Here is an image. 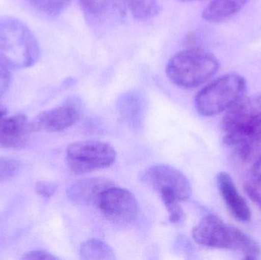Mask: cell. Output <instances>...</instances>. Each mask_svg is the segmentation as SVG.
I'll return each instance as SVG.
<instances>
[{"mask_svg":"<svg viewBox=\"0 0 261 260\" xmlns=\"http://www.w3.org/2000/svg\"><path fill=\"white\" fill-rule=\"evenodd\" d=\"M40 46L33 32L21 20L0 17V63L9 70H24L40 57Z\"/></svg>","mask_w":261,"mask_h":260,"instance_id":"6da1fadb","label":"cell"},{"mask_svg":"<svg viewBox=\"0 0 261 260\" xmlns=\"http://www.w3.org/2000/svg\"><path fill=\"white\" fill-rule=\"evenodd\" d=\"M219 68V61L214 55L200 49L189 48L178 52L170 58L166 73L177 86L192 89L213 77Z\"/></svg>","mask_w":261,"mask_h":260,"instance_id":"7a4b0ae2","label":"cell"},{"mask_svg":"<svg viewBox=\"0 0 261 260\" xmlns=\"http://www.w3.org/2000/svg\"><path fill=\"white\" fill-rule=\"evenodd\" d=\"M246 80L239 74H227L202 89L195 99L196 110L204 116L220 114L243 97Z\"/></svg>","mask_w":261,"mask_h":260,"instance_id":"3957f363","label":"cell"},{"mask_svg":"<svg viewBox=\"0 0 261 260\" xmlns=\"http://www.w3.org/2000/svg\"><path fill=\"white\" fill-rule=\"evenodd\" d=\"M116 159L114 148L99 140H84L69 145L67 163L76 174H85L111 166Z\"/></svg>","mask_w":261,"mask_h":260,"instance_id":"277c9868","label":"cell"},{"mask_svg":"<svg viewBox=\"0 0 261 260\" xmlns=\"http://www.w3.org/2000/svg\"><path fill=\"white\" fill-rule=\"evenodd\" d=\"M141 181L159 193L168 190L173 192L181 201L192 194L191 186L179 169L167 164H156L146 169L141 175Z\"/></svg>","mask_w":261,"mask_h":260,"instance_id":"5b68a950","label":"cell"},{"mask_svg":"<svg viewBox=\"0 0 261 260\" xmlns=\"http://www.w3.org/2000/svg\"><path fill=\"white\" fill-rule=\"evenodd\" d=\"M97 206L108 219L119 224L132 222L139 215V205L133 194L115 186L101 195Z\"/></svg>","mask_w":261,"mask_h":260,"instance_id":"8992f818","label":"cell"},{"mask_svg":"<svg viewBox=\"0 0 261 260\" xmlns=\"http://www.w3.org/2000/svg\"><path fill=\"white\" fill-rule=\"evenodd\" d=\"M239 230L225 224L219 217L208 215L193 228V238L204 247L234 250Z\"/></svg>","mask_w":261,"mask_h":260,"instance_id":"52a82bcc","label":"cell"},{"mask_svg":"<svg viewBox=\"0 0 261 260\" xmlns=\"http://www.w3.org/2000/svg\"><path fill=\"white\" fill-rule=\"evenodd\" d=\"M261 117V95L242 97L224 116L222 128L226 134H242Z\"/></svg>","mask_w":261,"mask_h":260,"instance_id":"ba28073f","label":"cell"},{"mask_svg":"<svg viewBox=\"0 0 261 260\" xmlns=\"http://www.w3.org/2000/svg\"><path fill=\"white\" fill-rule=\"evenodd\" d=\"M81 114V105L76 99H70L64 105L38 114L32 122L33 131L50 132L64 131L73 126Z\"/></svg>","mask_w":261,"mask_h":260,"instance_id":"9c48e42d","label":"cell"},{"mask_svg":"<svg viewBox=\"0 0 261 260\" xmlns=\"http://www.w3.org/2000/svg\"><path fill=\"white\" fill-rule=\"evenodd\" d=\"M114 183L104 177H92L72 183L67 194L69 199L80 206L97 205L101 195Z\"/></svg>","mask_w":261,"mask_h":260,"instance_id":"30bf717a","label":"cell"},{"mask_svg":"<svg viewBox=\"0 0 261 260\" xmlns=\"http://www.w3.org/2000/svg\"><path fill=\"white\" fill-rule=\"evenodd\" d=\"M218 189L225 206L236 219L246 222L251 219V209L246 200L239 194L229 174L221 172L216 177Z\"/></svg>","mask_w":261,"mask_h":260,"instance_id":"8fae6325","label":"cell"},{"mask_svg":"<svg viewBox=\"0 0 261 260\" xmlns=\"http://www.w3.org/2000/svg\"><path fill=\"white\" fill-rule=\"evenodd\" d=\"M32 131V123H29V119L24 114L3 116L0 119V147L19 148Z\"/></svg>","mask_w":261,"mask_h":260,"instance_id":"7c38bea8","label":"cell"},{"mask_svg":"<svg viewBox=\"0 0 261 260\" xmlns=\"http://www.w3.org/2000/svg\"><path fill=\"white\" fill-rule=\"evenodd\" d=\"M146 109V99L141 92H126L118 100V110L130 124L138 126L141 123Z\"/></svg>","mask_w":261,"mask_h":260,"instance_id":"4fadbf2b","label":"cell"},{"mask_svg":"<svg viewBox=\"0 0 261 260\" xmlns=\"http://www.w3.org/2000/svg\"><path fill=\"white\" fill-rule=\"evenodd\" d=\"M250 0H213L202 12V18L210 22L219 23L239 13Z\"/></svg>","mask_w":261,"mask_h":260,"instance_id":"5bb4252c","label":"cell"},{"mask_svg":"<svg viewBox=\"0 0 261 260\" xmlns=\"http://www.w3.org/2000/svg\"><path fill=\"white\" fill-rule=\"evenodd\" d=\"M81 258L84 260H113L116 255L113 248L104 241L90 240L81 245Z\"/></svg>","mask_w":261,"mask_h":260,"instance_id":"9a60e30c","label":"cell"},{"mask_svg":"<svg viewBox=\"0 0 261 260\" xmlns=\"http://www.w3.org/2000/svg\"><path fill=\"white\" fill-rule=\"evenodd\" d=\"M83 12L90 19H103L116 8V0H77Z\"/></svg>","mask_w":261,"mask_h":260,"instance_id":"2e32d148","label":"cell"},{"mask_svg":"<svg viewBox=\"0 0 261 260\" xmlns=\"http://www.w3.org/2000/svg\"><path fill=\"white\" fill-rule=\"evenodd\" d=\"M128 9L135 19H149L156 16L161 10L158 0H127Z\"/></svg>","mask_w":261,"mask_h":260,"instance_id":"e0dca14e","label":"cell"},{"mask_svg":"<svg viewBox=\"0 0 261 260\" xmlns=\"http://www.w3.org/2000/svg\"><path fill=\"white\" fill-rule=\"evenodd\" d=\"M38 12L55 17L61 15L71 3V0H27Z\"/></svg>","mask_w":261,"mask_h":260,"instance_id":"ac0fdd59","label":"cell"},{"mask_svg":"<svg viewBox=\"0 0 261 260\" xmlns=\"http://www.w3.org/2000/svg\"><path fill=\"white\" fill-rule=\"evenodd\" d=\"M161 199L169 214V220L172 223H178L184 218V213L181 208L180 200L173 192L168 190L159 192Z\"/></svg>","mask_w":261,"mask_h":260,"instance_id":"d6986e66","label":"cell"},{"mask_svg":"<svg viewBox=\"0 0 261 260\" xmlns=\"http://www.w3.org/2000/svg\"><path fill=\"white\" fill-rule=\"evenodd\" d=\"M21 170V163L13 157H0V181H8L16 177Z\"/></svg>","mask_w":261,"mask_h":260,"instance_id":"ffe728a7","label":"cell"},{"mask_svg":"<svg viewBox=\"0 0 261 260\" xmlns=\"http://www.w3.org/2000/svg\"><path fill=\"white\" fill-rule=\"evenodd\" d=\"M226 135L242 137V138L247 139L251 141H258L261 140V117L245 132L242 133V134H226Z\"/></svg>","mask_w":261,"mask_h":260,"instance_id":"44dd1931","label":"cell"},{"mask_svg":"<svg viewBox=\"0 0 261 260\" xmlns=\"http://www.w3.org/2000/svg\"><path fill=\"white\" fill-rule=\"evenodd\" d=\"M12 82L10 70L0 63V98L3 97L10 87Z\"/></svg>","mask_w":261,"mask_h":260,"instance_id":"7402d4cb","label":"cell"},{"mask_svg":"<svg viewBox=\"0 0 261 260\" xmlns=\"http://www.w3.org/2000/svg\"><path fill=\"white\" fill-rule=\"evenodd\" d=\"M37 193L39 194L44 198H50L57 190V186L54 183L50 182L39 181L35 186Z\"/></svg>","mask_w":261,"mask_h":260,"instance_id":"603a6c76","label":"cell"},{"mask_svg":"<svg viewBox=\"0 0 261 260\" xmlns=\"http://www.w3.org/2000/svg\"><path fill=\"white\" fill-rule=\"evenodd\" d=\"M245 191L248 196L261 209V190L256 183H248L245 184Z\"/></svg>","mask_w":261,"mask_h":260,"instance_id":"cb8c5ba5","label":"cell"},{"mask_svg":"<svg viewBox=\"0 0 261 260\" xmlns=\"http://www.w3.org/2000/svg\"><path fill=\"white\" fill-rule=\"evenodd\" d=\"M23 259L54 260L58 259V258L52 255L51 253L44 251V250H33V251L25 253L23 256Z\"/></svg>","mask_w":261,"mask_h":260,"instance_id":"d4e9b609","label":"cell"},{"mask_svg":"<svg viewBox=\"0 0 261 260\" xmlns=\"http://www.w3.org/2000/svg\"><path fill=\"white\" fill-rule=\"evenodd\" d=\"M253 177L255 183L261 186V157L253 166Z\"/></svg>","mask_w":261,"mask_h":260,"instance_id":"484cf974","label":"cell"},{"mask_svg":"<svg viewBox=\"0 0 261 260\" xmlns=\"http://www.w3.org/2000/svg\"><path fill=\"white\" fill-rule=\"evenodd\" d=\"M181 2H193V1H197V0H179Z\"/></svg>","mask_w":261,"mask_h":260,"instance_id":"4316f807","label":"cell"},{"mask_svg":"<svg viewBox=\"0 0 261 260\" xmlns=\"http://www.w3.org/2000/svg\"><path fill=\"white\" fill-rule=\"evenodd\" d=\"M254 183H255V182H254ZM257 185H258L259 188H260V190H261V186H260V185H259V184H257Z\"/></svg>","mask_w":261,"mask_h":260,"instance_id":"83f0119b","label":"cell"}]
</instances>
